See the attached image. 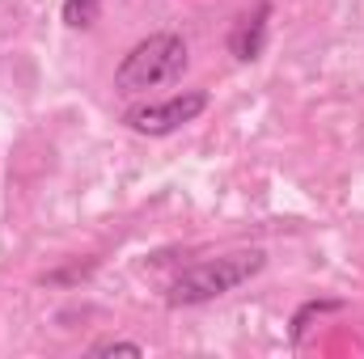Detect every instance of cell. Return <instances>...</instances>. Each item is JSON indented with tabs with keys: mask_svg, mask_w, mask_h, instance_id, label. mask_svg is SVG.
Wrapping results in <instances>:
<instances>
[{
	"mask_svg": "<svg viewBox=\"0 0 364 359\" xmlns=\"http://www.w3.org/2000/svg\"><path fill=\"white\" fill-rule=\"evenodd\" d=\"M203 110H208V93L186 89V93L166 97V101H149V106L127 110V127L140 131V136H170V131H178L186 123H195Z\"/></svg>",
	"mask_w": 364,
	"mask_h": 359,
	"instance_id": "obj_3",
	"label": "cell"
},
{
	"mask_svg": "<svg viewBox=\"0 0 364 359\" xmlns=\"http://www.w3.org/2000/svg\"><path fill=\"white\" fill-rule=\"evenodd\" d=\"M267 17H272V4L259 0L250 13H242V17L233 21V30H229V55H233V60L255 64V60L263 55V47H267Z\"/></svg>",
	"mask_w": 364,
	"mask_h": 359,
	"instance_id": "obj_4",
	"label": "cell"
},
{
	"mask_svg": "<svg viewBox=\"0 0 364 359\" xmlns=\"http://www.w3.org/2000/svg\"><path fill=\"white\" fill-rule=\"evenodd\" d=\"M186 43L178 34L161 30V34H149L140 38L114 68V89L119 93H149L161 89V85H174L182 72H186Z\"/></svg>",
	"mask_w": 364,
	"mask_h": 359,
	"instance_id": "obj_1",
	"label": "cell"
},
{
	"mask_svg": "<svg viewBox=\"0 0 364 359\" xmlns=\"http://www.w3.org/2000/svg\"><path fill=\"white\" fill-rule=\"evenodd\" d=\"M335 309H343V304L339 300H309V304H301V313L292 317V343H301V330H305V321L314 313H335Z\"/></svg>",
	"mask_w": 364,
	"mask_h": 359,
	"instance_id": "obj_6",
	"label": "cell"
},
{
	"mask_svg": "<svg viewBox=\"0 0 364 359\" xmlns=\"http://www.w3.org/2000/svg\"><path fill=\"white\" fill-rule=\"evenodd\" d=\"M102 13V0H64V26L68 30H90Z\"/></svg>",
	"mask_w": 364,
	"mask_h": 359,
	"instance_id": "obj_5",
	"label": "cell"
},
{
	"mask_svg": "<svg viewBox=\"0 0 364 359\" xmlns=\"http://www.w3.org/2000/svg\"><path fill=\"white\" fill-rule=\"evenodd\" d=\"M263 250H237V254H220V258H203L195 267H186L170 283V304H208L233 287H242L246 279H255L263 270Z\"/></svg>",
	"mask_w": 364,
	"mask_h": 359,
	"instance_id": "obj_2",
	"label": "cell"
},
{
	"mask_svg": "<svg viewBox=\"0 0 364 359\" xmlns=\"http://www.w3.org/2000/svg\"><path fill=\"white\" fill-rule=\"evenodd\" d=\"M110 351H123V355H144V347L140 343H127V338H102V343H93L90 355H110Z\"/></svg>",
	"mask_w": 364,
	"mask_h": 359,
	"instance_id": "obj_7",
	"label": "cell"
}]
</instances>
